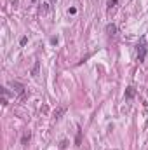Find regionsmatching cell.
I'll return each instance as SVG.
<instances>
[{
  "mask_svg": "<svg viewBox=\"0 0 148 150\" xmlns=\"http://www.w3.org/2000/svg\"><path fill=\"white\" fill-rule=\"evenodd\" d=\"M106 33H108V37H115L117 35V26L113 23H108L106 25Z\"/></svg>",
  "mask_w": 148,
  "mask_h": 150,
  "instance_id": "7a4b0ae2",
  "label": "cell"
},
{
  "mask_svg": "<svg viewBox=\"0 0 148 150\" xmlns=\"http://www.w3.org/2000/svg\"><path fill=\"white\" fill-rule=\"evenodd\" d=\"M30 136H32V134H30V131H25V134H23V140H21V143H23V145H26V143L30 142Z\"/></svg>",
  "mask_w": 148,
  "mask_h": 150,
  "instance_id": "52a82bcc",
  "label": "cell"
},
{
  "mask_svg": "<svg viewBox=\"0 0 148 150\" xmlns=\"http://www.w3.org/2000/svg\"><path fill=\"white\" fill-rule=\"evenodd\" d=\"M136 56H138V59H140V61H143V59H145V56H147V45H145V44L138 45V49H136Z\"/></svg>",
  "mask_w": 148,
  "mask_h": 150,
  "instance_id": "6da1fadb",
  "label": "cell"
},
{
  "mask_svg": "<svg viewBox=\"0 0 148 150\" xmlns=\"http://www.w3.org/2000/svg\"><path fill=\"white\" fill-rule=\"evenodd\" d=\"M125 96H127L129 100L134 98V96H136V89H134V87H127V89H125Z\"/></svg>",
  "mask_w": 148,
  "mask_h": 150,
  "instance_id": "5b68a950",
  "label": "cell"
},
{
  "mask_svg": "<svg viewBox=\"0 0 148 150\" xmlns=\"http://www.w3.org/2000/svg\"><path fill=\"white\" fill-rule=\"evenodd\" d=\"M108 5H110V9H111V7H115V5H117V0H110V4H108Z\"/></svg>",
  "mask_w": 148,
  "mask_h": 150,
  "instance_id": "30bf717a",
  "label": "cell"
},
{
  "mask_svg": "<svg viewBox=\"0 0 148 150\" xmlns=\"http://www.w3.org/2000/svg\"><path fill=\"white\" fill-rule=\"evenodd\" d=\"M47 11H49V4H47V2H44V4H40V12H42V14H45Z\"/></svg>",
  "mask_w": 148,
  "mask_h": 150,
  "instance_id": "ba28073f",
  "label": "cell"
},
{
  "mask_svg": "<svg viewBox=\"0 0 148 150\" xmlns=\"http://www.w3.org/2000/svg\"><path fill=\"white\" fill-rule=\"evenodd\" d=\"M12 87H14V91H16V93L23 94V89H25V87H23V86H21L19 82H12Z\"/></svg>",
  "mask_w": 148,
  "mask_h": 150,
  "instance_id": "8992f818",
  "label": "cell"
},
{
  "mask_svg": "<svg viewBox=\"0 0 148 150\" xmlns=\"http://www.w3.org/2000/svg\"><path fill=\"white\" fill-rule=\"evenodd\" d=\"M38 72H40V61H35V65H33V68H32V75L37 79V77H38Z\"/></svg>",
  "mask_w": 148,
  "mask_h": 150,
  "instance_id": "277c9868",
  "label": "cell"
},
{
  "mask_svg": "<svg viewBox=\"0 0 148 150\" xmlns=\"http://www.w3.org/2000/svg\"><path fill=\"white\" fill-rule=\"evenodd\" d=\"M26 42H28V38H26V37H23V38H21V40H19V44H21V45H25Z\"/></svg>",
  "mask_w": 148,
  "mask_h": 150,
  "instance_id": "9c48e42d",
  "label": "cell"
},
{
  "mask_svg": "<svg viewBox=\"0 0 148 150\" xmlns=\"http://www.w3.org/2000/svg\"><path fill=\"white\" fill-rule=\"evenodd\" d=\"M65 112H66V107H58V108L54 110V117H56V119H61Z\"/></svg>",
  "mask_w": 148,
  "mask_h": 150,
  "instance_id": "3957f363",
  "label": "cell"
}]
</instances>
